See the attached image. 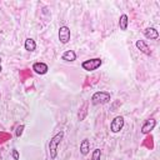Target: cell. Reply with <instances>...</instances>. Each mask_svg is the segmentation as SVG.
<instances>
[{
    "mask_svg": "<svg viewBox=\"0 0 160 160\" xmlns=\"http://www.w3.org/2000/svg\"><path fill=\"white\" fill-rule=\"evenodd\" d=\"M64 135L65 132L62 130H60L59 132H56L49 141V154H50V159H56V155H58V146L59 144L61 142V140L64 139Z\"/></svg>",
    "mask_w": 160,
    "mask_h": 160,
    "instance_id": "6da1fadb",
    "label": "cell"
},
{
    "mask_svg": "<svg viewBox=\"0 0 160 160\" xmlns=\"http://www.w3.org/2000/svg\"><path fill=\"white\" fill-rule=\"evenodd\" d=\"M111 100V95L108 91H96L92 94L91 96V102L94 105H99V104H106Z\"/></svg>",
    "mask_w": 160,
    "mask_h": 160,
    "instance_id": "7a4b0ae2",
    "label": "cell"
},
{
    "mask_svg": "<svg viewBox=\"0 0 160 160\" xmlns=\"http://www.w3.org/2000/svg\"><path fill=\"white\" fill-rule=\"evenodd\" d=\"M102 64V60L100 58H94V59H89L81 62V68L86 71H94L96 69H99Z\"/></svg>",
    "mask_w": 160,
    "mask_h": 160,
    "instance_id": "3957f363",
    "label": "cell"
},
{
    "mask_svg": "<svg viewBox=\"0 0 160 160\" xmlns=\"http://www.w3.org/2000/svg\"><path fill=\"white\" fill-rule=\"evenodd\" d=\"M124 128V118L122 116H115L110 122V130L111 132H119Z\"/></svg>",
    "mask_w": 160,
    "mask_h": 160,
    "instance_id": "277c9868",
    "label": "cell"
},
{
    "mask_svg": "<svg viewBox=\"0 0 160 160\" xmlns=\"http://www.w3.org/2000/svg\"><path fill=\"white\" fill-rule=\"evenodd\" d=\"M59 40L61 44H68L70 41V29L68 26H60L59 29Z\"/></svg>",
    "mask_w": 160,
    "mask_h": 160,
    "instance_id": "5b68a950",
    "label": "cell"
},
{
    "mask_svg": "<svg viewBox=\"0 0 160 160\" xmlns=\"http://www.w3.org/2000/svg\"><path fill=\"white\" fill-rule=\"evenodd\" d=\"M155 126H156V120H155V119H149V120H146V121L142 124V126H141V132H142V134H150V132L154 130Z\"/></svg>",
    "mask_w": 160,
    "mask_h": 160,
    "instance_id": "8992f818",
    "label": "cell"
},
{
    "mask_svg": "<svg viewBox=\"0 0 160 160\" xmlns=\"http://www.w3.org/2000/svg\"><path fill=\"white\" fill-rule=\"evenodd\" d=\"M32 70H34L36 74H39V75H44V74L48 72L49 68H48V65H46L45 62L38 61V62H34V64H32Z\"/></svg>",
    "mask_w": 160,
    "mask_h": 160,
    "instance_id": "52a82bcc",
    "label": "cell"
},
{
    "mask_svg": "<svg viewBox=\"0 0 160 160\" xmlns=\"http://www.w3.org/2000/svg\"><path fill=\"white\" fill-rule=\"evenodd\" d=\"M142 34L146 39H150V40H156L159 38V31L155 28H146L142 30Z\"/></svg>",
    "mask_w": 160,
    "mask_h": 160,
    "instance_id": "ba28073f",
    "label": "cell"
},
{
    "mask_svg": "<svg viewBox=\"0 0 160 160\" xmlns=\"http://www.w3.org/2000/svg\"><path fill=\"white\" fill-rule=\"evenodd\" d=\"M135 45H136V48H138L142 54H145V55H148V56L151 55V49L149 48V45H148L144 40H136Z\"/></svg>",
    "mask_w": 160,
    "mask_h": 160,
    "instance_id": "9c48e42d",
    "label": "cell"
},
{
    "mask_svg": "<svg viewBox=\"0 0 160 160\" xmlns=\"http://www.w3.org/2000/svg\"><path fill=\"white\" fill-rule=\"evenodd\" d=\"M89 151H90V141H89V139H84L80 142V152H81V155H88Z\"/></svg>",
    "mask_w": 160,
    "mask_h": 160,
    "instance_id": "30bf717a",
    "label": "cell"
},
{
    "mask_svg": "<svg viewBox=\"0 0 160 160\" xmlns=\"http://www.w3.org/2000/svg\"><path fill=\"white\" fill-rule=\"evenodd\" d=\"M61 59L65 61H74V60H76V52L74 50H66L61 55Z\"/></svg>",
    "mask_w": 160,
    "mask_h": 160,
    "instance_id": "8fae6325",
    "label": "cell"
},
{
    "mask_svg": "<svg viewBox=\"0 0 160 160\" xmlns=\"http://www.w3.org/2000/svg\"><path fill=\"white\" fill-rule=\"evenodd\" d=\"M128 24H129V18H128L126 14H122V15L120 16V19H119V26H120V30H122V31L128 30Z\"/></svg>",
    "mask_w": 160,
    "mask_h": 160,
    "instance_id": "7c38bea8",
    "label": "cell"
},
{
    "mask_svg": "<svg viewBox=\"0 0 160 160\" xmlns=\"http://www.w3.org/2000/svg\"><path fill=\"white\" fill-rule=\"evenodd\" d=\"M24 48H25L26 51H34V50L36 49V42H35V40L31 39V38H28V39L25 40Z\"/></svg>",
    "mask_w": 160,
    "mask_h": 160,
    "instance_id": "4fadbf2b",
    "label": "cell"
},
{
    "mask_svg": "<svg viewBox=\"0 0 160 160\" xmlns=\"http://www.w3.org/2000/svg\"><path fill=\"white\" fill-rule=\"evenodd\" d=\"M100 156H101V150L100 149H95L91 154V160H100Z\"/></svg>",
    "mask_w": 160,
    "mask_h": 160,
    "instance_id": "5bb4252c",
    "label": "cell"
},
{
    "mask_svg": "<svg viewBox=\"0 0 160 160\" xmlns=\"http://www.w3.org/2000/svg\"><path fill=\"white\" fill-rule=\"evenodd\" d=\"M24 129H25V126H24L22 124H21V125H19V126L16 128V130H15V135H16V138H20V136H21V134H22Z\"/></svg>",
    "mask_w": 160,
    "mask_h": 160,
    "instance_id": "9a60e30c",
    "label": "cell"
},
{
    "mask_svg": "<svg viewBox=\"0 0 160 160\" xmlns=\"http://www.w3.org/2000/svg\"><path fill=\"white\" fill-rule=\"evenodd\" d=\"M0 142H4V141H6V140H9L10 139V135L9 134H5V132H0Z\"/></svg>",
    "mask_w": 160,
    "mask_h": 160,
    "instance_id": "2e32d148",
    "label": "cell"
},
{
    "mask_svg": "<svg viewBox=\"0 0 160 160\" xmlns=\"http://www.w3.org/2000/svg\"><path fill=\"white\" fill-rule=\"evenodd\" d=\"M86 108H88V104L85 102V104H84V106H82V109H81V110H82V114L79 116V120H82V119L85 118V115H86Z\"/></svg>",
    "mask_w": 160,
    "mask_h": 160,
    "instance_id": "e0dca14e",
    "label": "cell"
},
{
    "mask_svg": "<svg viewBox=\"0 0 160 160\" xmlns=\"http://www.w3.org/2000/svg\"><path fill=\"white\" fill-rule=\"evenodd\" d=\"M11 155H12V159H14V160H19V151H18L16 149H12Z\"/></svg>",
    "mask_w": 160,
    "mask_h": 160,
    "instance_id": "ac0fdd59",
    "label": "cell"
},
{
    "mask_svg": "<svg viewBox=\"0 0 160 160\" xmlns=\"http://www.w3.org/2000/svg\"><path fill=\"white\" fill-rule=\"evenodd\" d=\"M2 71V66H1V59H0V72Z\"/></svg>",
    "mask_w": 160,
    "mask_h": 160,
    "instance_id": "d6986e66",
    "label": "cell"
}]
</instances>
